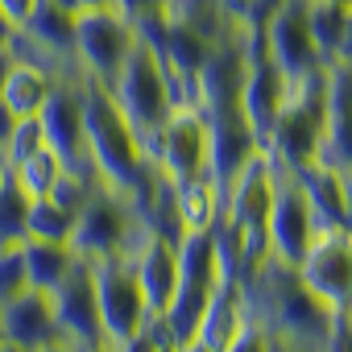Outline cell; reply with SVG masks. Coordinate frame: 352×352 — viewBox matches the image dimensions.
<instances>
[{"mask_svg": "<svg viewBox=\"0 0 352 352\" xmlns=\"http://www.w3.org/2000/svg\"><path fill=\"white\" fill-rule=\"evenodd\" d=\"M241 286H245L253 319L265 323L278 352H327L331 348L336 315L298 278L294 265H282V261L265 257Z\"/></svg>", "mask_w": 352, "mask_h": 352, "instance_id": "cell-1", "label": "cell"}, {"mask_svg": "<svg viewBox=\"0 0 352 352\" xmlns=\"http://www.w3.org/2000/svg\"><path fill=\"white\" fill-rule=\"evenodd\" d=\"M83 137H87V170L100 187H112L120 195H133L141 170H145V149L133 137L129 120L112 104L108 87L83 79Z\"/></svg>", "mask_w": 352, "mask_h": 352, "instance_id": "cell-2", "label": "cell"}, {"mask_svg": "<svg viewBox=\"0 0 352 352\" xmlns=\"http://www.w3.org/2000/svg\"><path fill=\"white\" fill-rule=\"evenodd\" d=\"M108 96H112V104L120 108V116L129 120L133 137L141 141V149L149 157L166 116L174 112V91H170V71L162 67V58L141 38L129 50V58L120 63L116 79L108 83Z\"/></svg>", "mask_w": 352, "mask_h": 352, "instance_id": "cell-3", "label": "cell"}, {"mask_svg": "<svg viewBox=\"0 0 352 352\" xmlns=\"http://www.w3.org/2000/svg\"><path fill=\"white\" fill-rule=\"evenodd\" d=\"M323 124H327V67H319V71H311L286 87V100L274 116L265 149L274 153L278 166L302 170V166L319 162Z\"/></svg>", "mask_w": 352, "mask_h": 352, "instance_id": "cell-4", "label": "cell"}, {"mask_svg": "<svg viewBox=\"0 0 352 352\" xmlns=\"http://www.w3.org/2000/svg\"><path fill=\"white\" fill-rule=\"evenodd\" d=\"M141 220L129 204V195L112 191V187H91V195L83 199V208L75 212V228H71V249L83 261H100V257H116L129 253L141 236Z\"/></svg>", "mask_w": 352, "mask_h": 352, "instance_id": "cell-5", "label": "cell"}, {"mask_svg": "<svg viewBox=\"0 0 352 352\" xmlns=\"http://www.w3.org/2000/svg\"><path fill=\"white\" fill-rule=\"evenodd\" d=\"M137 46V25L116 13L112 5H96L87 13L75 17V67L83 79L108 87L120 71V63L129 58V50Z\"/></svg>", "mask_w": 352, "mask_h": 352, "instance_id": "cell-6", "label": "cell"}, {"mask_svg": "<svg viewBox=\"0 0 352 352\" xmlns=\"http://www.w3.org/2000/svg\"><path fill=\"white\" fill-rule=\"evenodd\" d=\"M294 270L327 302L336 323L352 315V228L348 224L315 228V236H311V245Z\"/></svg>", "mask_w": 352, "mask_h": 352, "instance_id": "cell-7", "label": "cell"}, {"mask_svg": "<svg viewBox=\"0 0 352 352\" xmlns=\"http://www.w3.org/2000/svg\"><path fill=\"white\" fill-rule=\"evenodd\" d=\"M174 187H187L212 174V124L204 108H174L149 153Z\"/></svg>", "mask_w": 352, "mask_h": 352, "instance_id": "cell-8", "label": "cell"}, {"mask_svg": "<svg viewBox=\"0 0 352 352\" xmlns=\"http://www.w3.org/2000/svg\"><path fill=\"white\" fill-rule=\"evenodd\" d=\"M91 270H96V302H100L104 340L108 344H120V340H129L133 331H141L153 319L149 315V302L141 294V282L133 274L129 253L100 257V261H91Z\"/></svg>", "mask_w": 352, "mask_h": 352, "instance_id": "cell-9", "label": "cell"}, {"mask_svg": "<svg viewBox=\"0 0 352 352\" xmlns=\"http://www.w3.org/2000/svg\"><path fill=\"white\" fill-rule=\"evenodd\" d=\"M319 220L311 212V199L298 183V174L278 166V187H274V204H270V224H265V245L270 257L282 265H298L311 236H315Z\"/></svg>", "mask_w": 352, "mask_h": 352, "instance_id": "cell-10", "label": "cell"}, {"mask_svg": "<svg viewBox=\"0 0 352 352\" xmlns=\"http://www.w3.org/2000/svg\"><path fill=\"white\" fill-rule=\"evenodd\" d=\"M54 302V319L63 331V344H71L75 352H87L96 344H104V323H100V302H96V270L91 261H75V270L50 290Z\"/></svg>", "mask_w": 352, "mask_h": 352, "instance_id": "cell-11", "label": "cell"}, {"mask_svg": "<svg viewBox=\"0 0 352 352\" xmlns=\"http://www.w3.org/2000/svg\"><path fill=\"white\" fill-rule=\"evenodd\" d=\"M46 145L63 157L67 170L91 174L87 170V137H83V79H58L46 108L38 112Z\"/></svg>", "mask_w": 352, "mask_h": 352, "instance_id": "cell-12", "label": "cell"}, {"mask_svg": "<svg viewBox=\"0 0 352 352\" xmlns=\"http://www.w3.org/2000/svg\"><path fill=\"white\" fill-rule=\"evenodd\" d=\"M261 50H265V58L290 83L302 79V75H311V71H319V67H327L323 54H319V46H315V38H311V25H307V0H290V5L265 25Z\"/></svg>", "mask_w": 352, "mask_h": 352, "instance_id": "cell-13", "label": "cell"}, {"mask_svg": "<svg viewBox=\"0 0 352 352\" xmlns=\"http://www.w3.org/2000/svg\"><path fill=\"white\" fill-rule=\"evenodd\" d=\"M129 261H133V274L149 302V315L162 319L174 290H179V241L162 236V232H141L137 245L129 249Z\"/></svg>", "mask_w": 352, "mask_h": 352, "instance_id": "cell-14", "label": "cell"}, {"mask_svg": "<svg viewBox=\"0 0 352 352\" xmlns=\"http://www.w3.org/2000/svg\"><path fill=\"white\" fill-rule=\"evenodd\" d=\"M286 87L290 79L265 58V50H249V67H245V79H241V96H236V108L245 116V124L253 129V137L265 145L270 129H274V116L286 100Z\"/></svg>", "mask_w": 352, "mask_h": 352, "instance_id": "cell-15", "label": "cell"}, {"mask_svg": "<svg viewBox=\"0 0 352 352\" xmlns=\"http://www.w3.org/2000/svg\"><path fill=\"white\" fill-rule=\"evenodd\" d=\"M0 331H5L9 344H17L25 352H42V348L63 340L50 294L34 290V286H25L17 298H9L5 307H0Z\"/></svg>", "mask_w": 352, "mask_h": 352, "instance_id": "cell-16", "label": "cell"}, {"mask_svg": "<svg viewBox=\"0 0 352 352\" xmlns=\"http://www.w3.org/2000/svg\"><path fill=\"white\" fill-rule=\"evenodd\" d=\"M319 162L352 170V63H327V124Z\"/></svg>", "mask_w": 352, "mask_h": 352, "instance_id": "cell-17", "label": "cell"}, {"mask_svg": "<svg viewBox=\"0 0 352 352\" xmlns=\"http://www.w3.org/2000/svg\"><path fill=\"white\" fill-rule=\"evenodd\" d=\"M208 124H212V179L220 183V191L228 187L232 174L261 149V141L253 137V129L245 124L241 108H220V112H208Z\"/></svg>", "mask_w": 352, "mask_h": 352, "instance_id": "cell-18", "label": "cell"}, {"mask_svg": "<svg viewBox=\"0 0 352 352\" xmlns=\"http://www.w3.org/2000/svg\"><path fill=\"white\" fill-rule=\"evenodd\" d=\"M253 319V311H249V298H245V286L241 282H232V278H220L216 282V290H212V298H208V307H204V315H199V327H195V336L208 344V348H224L245 323Z\"/></svg>", "mask_w": 352, "mask_h": 352, "instance_id": "cell-19", "label": "cell"}, {"mask_svg": "<svg viewBox=\"0 0 352 352\" xmlns=\"http://www.w3.org/2000/svg\"><path fill=\"white\" fill-rule=\"evenodd\" d=\"M58 75L30 63V58H13L9 71H5V83H0V108H5L13 120H25V116H38L54 91Z\"/></svg>", "mask_w": 352, "mask_h": 352, "instance_id": "cell-20", "label": "cell"}, {"mask_svg": "<svg viewBox=\"0 0 352 352\" xmlns=\"http://www.w3.org/2000/svg\"><path fill=\"white\" fill-rule=\"evenodd\" d=\"M294 174H298V183H302V191H307V199H311V212H315L319 228H323V224H348L344 170H336V166H327V162H311V166H302V170H294Z\"/></svg>", "mask_w": 352, "mask_h": 352, "instance_id": "cell-21", "label": "cell"}, {"mask_svg": "<svg viewBox=\"0 0 352 352\" xmlns=\"http://www.w3.org/2000/svg\"><path fill=\"white\" fill-rule=\"evenodd\" d=\"M224 208V191L212 174L187 183V187H174V212H179V228L183 232H212Z\"/></svg>", "mask_w": 352, "mask_h": 352, "instance_id": "cell-22", "label": "cell"}, {"mask_svg": "<svg viewBox=\"0 0 352 352\" xmlns=\"http://www.w3.org/2000/svg\"><path fill=\"white\" fill-rule=\"evenodd\" d=\"M21 257H25V278L34 290H54L71 270H75V249L67 241H38V236H25L21 241Z\"/></svg>", "mask_w": 352, "mask_h": 352, "instance_id": "cell-23", "label": "cell"}, {"mask_svg": "<svg viewBox=\"0 0 352 352\" xmlns=\"http://www.w3.org/2000/svg\"><path fill=\"white\" fill-rule=\"evenodd\" d=\"M348 9H352V5H340V0H307V25H311V38H315V46H319L323 63H331V54H336V46H340Z\"/></svg>", "mask_w": 352, "mask_h": 352, "instance_id": "cell-24", "label": "cell"}, {"mask_svg": "<svg viewBox=\"0 0 352 352\" xmlns=\"http://www.w3.org/2000/svg\"><path fill=\"white\" fill-rule=\"evenodd\" d=\"M63 170H67V166H63V157H58L50 145H42L38 153H30L25 162H17L9 174L21 183V191H25L30 199H38V195H50V187L63 179Z\"/></svg>", "mask_w": 352, "mask_h": 352, "instance_id": "cell-25", "label": "cell"}, {"mask_svg": "<svg viewBox=\"0 0 352 352\" xmlns=\"http://www.w3.org/2000/svg\"><path fill=\"white\" fill-rule=\"evenodd\" d=\"M71 228H75V212H71V208L54 204L50 195L30 199L25 236H38V241H67V245H71Z\"/></svg>", "mask_w": 352, "mask_h": 352, "instance_id": "cell-26", "label": "cell"}, {"mask_svg": "<svg viewBox=\"0 0 352 352\" xmlns=\"http://www.w3.org/2000/svg\"><path fill=\"white\" fill-rule=\"evenodd\" d=\"M25 224H30V195L21 191V183L13 174H5V183H0V249L21 245Z\"/></svg>", "mask_w": 352, "mask_h": 352, "instance_id": "cell-27", "label": "cell"}, {"mask_svg": "<svg viewBox=\"0 0 352 352\" xmlns=\"http://www.w3.org/2000/svg\"><path fill=\"white\" fill-rule=\"evenodd\" d=\"M46 145V133H42V120L38 116H25V120H13L5 145H0V157H5V166L13 170L17 162H25L30 153H38Z\"/></svg>", "mask_w": 352, "mask_h": 352, "instance_id": "cell-28", "label": "cell"}, {"mask_svg": "<svg viewBox=\"0 0 352 352\" xmlns=\"http://www.w3.org/2000/svg\"><path fill=\"white\" fill-rule=\"evenodd\" d=\"M25 286H30V278H25L21 245H5V249H0V307H5L9 298H17Z\"/></svg>", "mask_w": 352, "mask_h": 352, "instance_id": "cell-29", "label": "cell"}, {"mask_svg": "<svg viewBox=\"0 0 352 352\" xmlns=\"http://www.w3.org/2000/svg\"><path fill=\"white\" fill-rule=\"evenodd\" d=\"M220 352H278V344H274V336L265 331V323L261 319H249Z\"/></svg>", "mask_w": 352, "mask_h": 352, "instance_id": "cell-30", "label": "cell"}, {"mask_svg": "<svg viewBox=\"0 0 352 352\" xmlns=\"http://www.w3.org/2000/svg\"><path fill=\"white\" fill-rule=\"evenodd\" d=\"M170 336H166V327L157 323V319H149L141 331H133L129 340H120L116 344V352H162V344H166Z\"/></svg>", "mask_w": 352, "mask_h": 352, "instance_id": "cell-31", "label": "cell"}, {"mask_svg": "<svg viewBox=\"0 0 352 352\" xmlns=\"http://www.w3.org/2000/svg\"><path fill=\"white\" fill-rule=\"evenodd\" d=\"M108 5H112L116 13H124V17L137 25V21H145V17H157V13L166 9V0H108Z\"/></svg>", "mask_w": 352, "mask_h": 352, "instance_id": "cell-32", "label": "cell"}, {"mask_svg": "<svg viewBox=\"0 0 352 352\" xmlns=\"http://www.w3.org/2000/svg\"><path fill=\"white\" fill-rule=\"evenodd\" d=\"M0 9H5V17L21 30V25L30 21V13L38 9V0H0Z\"/></svg>", "mask_w": 352, "mask_h": 352, "instance_id": "cell-33", "label": "cell"}, {"mask_svg": "<svg viewBox=\"0 0 352 352\" xmlns=\"http://www.w3.org/2000/svg\"><path fill=\"white\" fill-rule=\"evenodd\" d=\"M331 63H352V9H348V21H344V34H340V46H336Z\"/></svg>", "mask_w": 352, "mask_h": 352, "instance_id": "cell-34", "label": "cell"}, {"mask_svg": "<svg viewBox=\"0 0 352 352\" xmlns=\"http://www.w3.org/2000/svg\"><path fill=\"white\" fill-rule=\"evenodd\" d=\"M58 9H67L71 17H79V13H87V9H96V5H108V0H54Z\"/></svg>", "mask_w": 352, "mask_h": 352, "instance_id": "cell-35", "label": "cell"}, {"mask_svg": "<svg viewBox=\"0 0 352 352\" xmlns=\"http://www.w3.org/2000/svg\"><path fill=\"white\" fill-rule=\"evenodd\" d=\"M13 38H17V25L5 17V9H0V50H9V46H13Z\"/></svg>", "mask_w": 352, "mask_h": 352, "instance_id": "cell-36", "label": "cell"}, {"mask_svg": "<svg viewBox=\"0 0 352 352\" xmlns=\"http://www.w3.org/2000/svg\"><path fill=\"white\" fill-rule=\"evenodd\" d=\"M216 5H220L228 17H236V21H241V17H245V9H249V0H216Z\"/></svg>", "mask_w": 352, "mask_h": 352, "instance_id": "cell-37", "label": "cell"}, {"mask_svg": "<svg viewBox=\"0 0 352 352\" xmlns=\"http://www.w3.org/2000/svg\"><path fill=\"white\" fill-rule=\"evenodd\" d=\"M174 352H216V348H208L199 336H191V340H183V344H174Z\"/></svg>", "mask_w": 352, "mask_h": 352, "instance_id": "cell-38", "label": "cell"}, {"mask_svg": "<svg viewBox=\"0 0 352 352\" xmlns=\"http://www.w3.org/2000/svg\"><path fill=\"white\" fill-rule=\"evenodd\" d=\"M344 204H348V228H352V170H344Z\"/></svg>", "mask_w": 352, "mask_h": 352, "instance_id": "cell-39", "label": "cell"}, {"mask_svg": "<svg viewBox=\"0 0 352 352\" xmlns=\"http://www.w3.org/2000/svg\"><path fill=\"white\" fill-rule=\"evenodd\" d=\"M9 63H13V50H0V83H5V71H9Z\"/></svg>", "mask_w": 352, "mask_h": 352, "instance_id": "cell-40", "label": "cell"}, {"mask_svg": "<svg viewBox=\"0 0 352 352\" xmlns=\"http://www.w3.org/2000/svg\"><path fill=\"white\" fill-rule=\"evenodd\" d=\"M42 352H75V348H71V344H63V340H58V344H50V348H42Z\"/></svg>", "mask_w": 352, "mask_h": 352, "instance_id": "cell-41", "label": "cell"}, {"mask_svg": "<svg viewBox=\"0 0 352 352\" xmlns=\"http://www.w3.org/2000/svg\"><path fill=\"white\" fill-rule=\"evenodd\" d=\"M87 352H116V344H108V340H104V344H96V348H87Z\"/></svg>", "mask_w": 352, "mask_h": 352, "instance_id": "cell-42", "label": "cell"}, {"mask_svg": "<svg viewBox=\"0 0 352 352\" xmlns=\"http://www.w3.org/2000/svg\"><path fill=\"white\" fill-rule=\"evenodd\" d=\"M0 352H25V348H17V344H9V340H0Z\"/></svg>", "mask_w": 352, "mask_h": 352, "instance_id": "cell-43", "label": "cell"}, {"mask_svg": "<svg viewBox=\"0 0 352 352\" xmlns=\"http://www.w3.org/2000/svg\"><path fill=\"white\" fill-rule=\"evenodd\" d=\"M5 174H9V166H5V157H0V183H5Z\"/></svg>", "mask_w": 352, "mask_h": 352, "instance_id": "cell-44", "label": "cell"}, {"mask_svg": "<svg viewBox=\"0 0 352 352\" xmlns=\"http://www.w3.org/2000/svg\"><path fill=\"white\" fill-rule=\"evenodd\" d=\"M340 5H352V0H340Z\"/></svg>", "mask_w": 352, "mask_h": 352, "instance_id": "cell-45", "label": "cell"}, {"mask_svg": "<svg viewBox=\"0 0 352 352\" xmlns=\"http://www.w3.org/2000/svg\"><path fill=\"white\" fill-rule=\"evenodd\" d=\"M0 340H5V331H0Z\"/></svg>", "mask_w": 352, "mask_h": 352, "instance_id": "cell-46", "label": "cell"}]
</instances>
